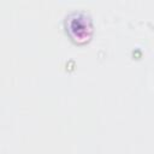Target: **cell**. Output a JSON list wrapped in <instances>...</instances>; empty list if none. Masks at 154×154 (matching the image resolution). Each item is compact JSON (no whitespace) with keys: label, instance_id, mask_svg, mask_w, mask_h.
Wrapping results in <instances>:
<instances>
[{"label":"cell","instance_id":"6da1fadb","mask_svg":"<svg viewBox=\"0 0 154 154\" xmlns=\"http://www.w3.org/2000/svg\"><path fill=\"white\" fill-rule=\"evenodd\" d=\"M93 19L84 10H73L64 17V29L66 35L76 45L87 43L93 36Z\"/></svg>","mask_w":154,"mask_h":154}]
</instances>
